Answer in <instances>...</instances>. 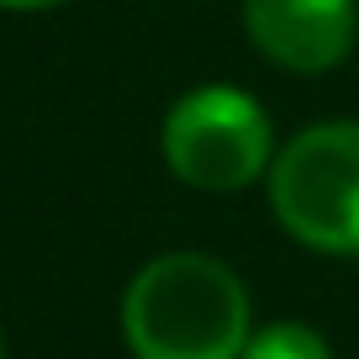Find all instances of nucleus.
Segmentation results:
<instances>
[{"label": "nucleus", "instance_id": "7ed1b4c3", "mask_svg": "<svg viewBox=\"0 0 359 359\" xmlns=\"http://www.w3.org/2000/svg\"><path fill=\"white\" fill-rule=\"evenodd\" d=\"M164 164L196 191H243L275 164L264 106L233 85L191 90L164 116Z\"/></svg>", "mask_w": 359, "mask_h": 359}, {"label": "nucleus", "instance_id": "423d86ee", "mask_svg": "<svg viewBox=\"0 0 359 359\" xmlns=\"http://www.w3.org/2000/svg\"><path fill=\"white\" fill-rule=\"evenodd\" d=\"M6 11H53V6H64V0H0Z\"/></svg>", "mask_w": 359, "mask_h": 359}, {"label": "nucleus", "instance_id": "0eeeda50", "mask_svg": "<svg viewBox=\"0 0 359 359\" xmlns=\"http://www.w3.org/2000/svg\"><path fill=\"white\" fill-rule=\"evenodd\" d=\"M0 359H6V344H0Z\"/></svg>", "mask_w": 359, "mask_h": 359}, {"label": "nucleus", "instance_id": "39448f33", "mask_svg": "<svg viewBox=\"0 0 359 359\" xmlns=\"http://www.w3.org/2000/svg\"><path fill=\"white\" fill-rule=\"evenodd\" d=\"M243 359H333V348L323 344V333L306 323H275L264 333L248 338Z\"/></svg>", "mask_w": 359, "mask_h": 359}, {"label": "nucleus", "instance_id": "f03ea898", "mask_svg": "<svg viewBox=\"0 0 359 359\" xmlns=\"http://www.w3.org/2000/svg\"><path fill=\"white\" fill-rule=\"evenodd\" d=\"M269 206L296 243L317 254H359V122L296 133L269 164Z\"/></svg>", "mask_w": 359, "mask_h": 359}, {"label": "nucleus", "instance_id": "20e7f679", "mask_svg": "<svg viewBox=\"0 0 359 359\" xmlns=\"http://www.w3.org/2000/svg\"><path fill=\"white\" fill-rule=\"evenodd\" d=\"M243 32L269 64L323 74L344 64L359 37L354 0H243Z\"/></svg>", "mask_w": 359, "mask_h": 359}, {"label": "nucleus", "instance_id": "f257e3e1", "mask_svg": "<svg viewBox=\"0 0 359 359\" xmlns=\"http://www.w3.org/2000/svg\"><path fill=\"white\" fill-rule=\"evenodd\" d=\"M122 333L137 359H243L248 291L222 259L164 254L127 285Z\"/></svg>", "mask_w": 359, "mask_h": 359}]
</instances>
